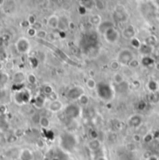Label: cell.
Returning a JSON list of instances; mask_svg holds the SVG:
<instances>
[{
    "label": "cell",
    "instance_id": "cell-1",
    "mask_svg": "<svg viewBox=\"0 0 159 160\" xmlns=\"http://www.w3.org/2000/svg\"><path fill=\"white\" fill-rule=\"evenodd\" d=\"M96 90H97L98 96L104 102L110 103L114 98V95H115L114 89L108 83H104V82L99 83Z\"/></svg>",
    "mask_w": 159,
    "mask_h": 160
},
{
    "label": "cell",
    "instance_id": "cell-2",
    "mask_svg": "<svg viewBox=\"0 0 159 160\" xmlns=\"http://www.w3.org/2000/svg\"><path fill=\"white\" fill-rule=\"evenodd\" d=\"M60 144L62 150L65 152H72L76 145V139L72 133L64 132L60 136Z\"/></svg>",
    "mask_w": 159,
    "mask_h": 160
},
{
    "label": "cell",
    "instance_id": "cell-3",
    "mask_svg": "<svg viewBox=\"0 0 159 160\" xmlns=\"http://www.w3.org/2000/svg\"><path fill=\"white\" fill-rule=\"evenodd\" d=\"M31 99H32L31 92L27 88H23L21 90L15 91V93L12 96V100L18 105H24L29 102H31Z\"/></svg>",
    "mask_w": 159,
    "mask_h": 160
},
{
    "label": "cell",
    "instance_id": "cell-4",
    "mask_svg": "<svg viewBox=\"0 0 159 160\" xmlns=\"http://www.w3.org/2000/svg\"><path fill=\"white\" fill-rule=\"evenodd\" d=\"M64 115L70 119H76L79 117L82 114L81 106L77 103H69L66 107H64Z\"/></svg>",
    "mask_w": 159,
    "mask_h": 160
},
{
    "label": "cell",
    "instance_id": "cell-5",
    "mask_svg": "<svg viewBox=\"0 0 159 160\" xmlns=\"http://www.w3.org/2000/svg\"><path fill=\"white\" fill-rule=\"evenodd\" d=\"M134 59V55L133 52L129 49H124L122 50H120V52L117 55V60L121 63L122 65H126L129 66L130 62Z\"/></svg>",
    "mask_w": 159,
    "mask_h": 160
},
{
    "label": "cell",
    "instance_id": "cell-6",
    "mask_svg": "<svg viewBox=\"0 0 159 160\" xmlns=\"http://www.w3.org/2000/svg\"><path fill=\"white\" fill-rule=\"evenodd\" d=\"M128 17H129V13L124 5L119 4V5L115 6L114 11V18L116 21L123 22V21H126Z\"/></svg>",
    "mask_w": 159,
    "mask_h": 160
},
{
    "label": "cell",
    "instance_id": "cell-7",
    "mask_svg": "<svg viewBox=\"0 0 159 160\" xmlns=\"http://www.w3.org/2000/svg\"><path fill=\"white\" fill-rule=\"evenodd\" d=\"M15 48H16V49L19 53L26 54L31 49V44H30V41L28 40V38L20 37L15 43Z\"/></svg>",
    "mask_w": 159,
    "mask_h": 160
},
{
    "label": "cell",
    "instance_id": "cell-8",
    "mask_svg": "<svg viewBox=\"0 0 159 160\" xmlns=\"http://www.w3.org/2000/svg\"><path fill=\"white\" fill-rule=\"evenodd\" d=\"M103 37L106 40V42H108L109 44H115L119 40L120 33L114 27H112L104 32Z\"/></svg>",
    "mask_w": 159,
    "mask_h": 160
},
{
    "label": "cell",
    "instance_id": "cell-9",
    "mask_svg": "<svg viewBox=\"0 0 159 160\" xmlns=\"http://www.w3.org/2000/svg\"><path fill=\"white\" fill-rule=\"evenodd\" d=\"M86 94L85 89L80 86H75L67 91V98L71 101H78L82 96Z\"/></svg>",
    "mask_w": 159,
    "mask_h": 160
},
{
    "label": "cell",
    "instance_id": "cell-10",
    "mask_svg": "<svg viewBox=\"0 0 159 160\" xmlns=\"http://www.w3.org/2000/svg\"><path fill=\"white\" fill-rule=\"evenodd\" d=\"M64 109V106H63V103L60 100H51L48 105V110L52 113V114H57L60 113V111H62Z\"/></svg>",
    "mask_w": 159,
    "mask_h": 160
},
{
    "label": "cell",
    "instance_id": "cell-11",
    "mask_svg": "<svg viewBox=\"0 0 159 160\" xmlns=\"http://www.w3.org/2000/svg\"><path fill=\"white\" fill-rule=\"evenodd\" d=\"M122 35L123 37L126 38V39H130L131 40L132 38L136 37V30H135V27L132 25V24H128L124 29H123V32H122Z\"/></svg>",
    "mask_w": 159,
    "mask_h": 160
},
{
    "label": "cell",
    "instance_id": "cell-12",
    "mask_svg": "<svg viewBox=\"0 0 159 160\" xmlns=\"http://www.w3.org/2000/svg\"><path fill=\"white\" fill-rule=\"evenodd\" d=\"M128 124L130 127H133V129H137V127H141V125L142 124V116L139 114H135L132 115L128 121Z\"/></svg>",
    "mask_w": 159,
    "mask_h": 160
},
{
    "label": "cell",
    "instance_id": "cell-13",
    "mask_svg": "<svg viewBox=\"0 0 159 160\" xmlns=\"http://www.w3.org/2000/svg\"><path fill=\"white\" fill-rule=\"evenodd\" d=\"M34 105L37 109H43L46 104V97L44 94H38L34 98Z\"/></svg>",
    "mask_w": 159,
    "mask_h": 160
},
{
    "label": "cell",
    "instance_id": "cell-14",
    "mask_svg": "<svg viewBox=\"0 0 159 160\" xmlns=\"http://www.w3.org/2000/svg\"><path fill=\"white\" fill-rule=\"evenodd\" d=\"M20 160H34V153L28 148H24L19 153Z\"/></svg>",
    "mask_w": 159,
    "mask_h": 160
},
{
    "label": "cell",
    "instance_id": "cell-15",
    "mask_svg": "<svg viewBox=\"0 0 159 160\" xmlns=\"http://www.w3.org/2000/svg\"><path fill=\"white\" fill-rule=\"evenodd\" d=\"M59 23H60V17L55 15V14L49 16L47 19V25L50 29H57V28H59Z\"/></svg>",
    "mask_w": 159,
    "mask_h": 160
},
{
    "label": "cell",
    "instance_id": "cell-16",
    "mask_svg": "<svg viewBox=\"0 0 159 160\" xmlns=\"http://www.w3.org/2000/svg\"><path fill=\"white\" fill-rule=\"evenodd\" d=\"M12 80L15 84H23V82L25 80H27V76L21 72V71H18V72H15L14 75H13V77H12Z\"/></svg>",
    "mask_w": 159,
    "mask_h": 160
},
{
    "label": "cell",
    "instance_id": "cell-17",
    "mask_svg": "<svg viewBox=\"0 0 159 160\" xmlns=\"http://www.w3.org/2000/svg\"><path fill=\"white\" fill-rule=\"evenodd\" d=\"M102 147V142L98 139H94V140H89L87 142V148L91 152H97L100 150Z\"/></svg>",
    "mask_w": 159,
    "mask_h": 160
},
{
    "label": "cell",
    "instance_id": "cell-18",
    "mask_svg": "<svg viewBox=\"0 0 159 160\" xmlns=\"http://www.w3.org/2000/svg\"><path fill=\"white\" fill-rule=\"evenodd\" d=\"M88 21H89L90 24L98 27V26L103 22V20H102V17H101L99 14H92V15L89 16Z\"/></svg>",
    "mask_w": 159,
    "mask_h": 160
},
{
    "label": "cell",
    "instance_id": "cell-19",
    "mask_svg": "<svg viewBox=\"0 0 159 160\" xmlns=\"http://www.w3.org/2000/svg\"><path fill=\"white\" fill-rule=\"evenodd\" d=\"M112 27H114V24H113L112 21H103V22L98 26V30H99L100 33H102V34L103 35L105 31H107L108 29H110V28H112Z\"/></svg>",
    "mask_w": 159,
    "mask_h": 160
},
{
    "label": "cell",
    "instance_id": "cell-20",
    "mask_svg": "<svg viewBox=\"0 0 159 160\" xmlns=\"http://www.w3.org/2000/svg\"><path fill=\"white\" fill-rule=\"evenodd\" d=\"M147 88L150 92H156L159 90V83L154 79H150L147 82Z\"/></svg>",
    "mask_w": 159,
    "mask_h": 160
},
{
    "label": "cell",
    "instance_id": "cell-21",
    "mask_svg": "<svg viewBox=\"0 0 159 160\" xmlns=\"http://www.w3.org/2000/svg\"><path fill=\"white\" fill-rule=\"evenodd\" d=\"M154 59H153L152 57L150 56H142V60H141V63L142 65L144 66V67H149V66H152L154 64Z\"/></svg>",
    "mask_w": 159,
    "mask_h": 160
},
{
    "label": "cell",
    "instance_id": "cell-22",
    "mask_svg": "<svg viewBox=\"0 0 159 160\" xmlns=\"http://www.w3.org/2000/svg\"><path fill=\"white\" fill-rule=\"evenodd\" d=\"M153 47H151V46H149L145 43H142L139 50L143 56H149L153 52Z\"/></svg>",
    "mask_w": 159,
    "mask_h": 160
},
{
    "label": "cell",
    "instance_id": "cell-23",
    "mask_svg": "<svg viewBox=\"0 0 159 160\" xmlns=\"http://www.w3.org/2000/svg\"><path fill=\"white\" fill-rule=\"evenodd\" d=\"M69 21L66 19V17L62 16V17H60V23H59V29L61 31V32H64L66 29L69 28Z\"/></svg>",
    "mask_w": 159,
    "mask_h": 160
},
{
    "label": "cell",
    "instance_id": "cell-24",
    "mask_svg": "<svg viewBox=\"0 0 159 160\" xmlns=\"http://www.w3.org/2000/svg\"><path fill=\"white\" fill-rule=\"evenodd\" d=\"M148 101L151 103H159V90L156 92H150L148 95Z\"/></svg>",
    "mask_w": 159,
    "mask_h": 160
},
{
    "label": "cell",
    "instance_id": "cell-25",
    "mask_svg": "<svg viewBox=\"0 0 159 160\" xmlns=\"http://www.w3.org/2000/svg\"><path fill=\"white\" fill-rule=\"evenodd\" d=\"M121 66H122V64H121V63L117 60H113L109 63V68L112 71H114V72H117L118 70H120Z\"/></svg>",
    "mask_w": 159,
    "mask_h": 160
},
{
    "label": "cell",
    "instance_id": "cell-26",
    "mask_svg": "<svg viewBox=\"0 0 159 160\" xmlns=\"http://www.w3.org/2000/svg\"><path fill=\"white\" fill-rule=\"evenodd\" d=\"M39 125L42 129L44 130H48L50 127V120L48 119V117L47 116H41L40 121H39Z\"/></svg>",
    "mask_w": 159,
    "mask_h": 160
},
{
    "label": "cell",
    "instance_id": "cell-27",
    "mask_svg": "<svg viewBox=\"0 0 159 160\" xmlns=\"http://www.w3.org/2000/svg\"><path fill=\"white\" fill-rule=\"evenodd\" d=\"M86 86H87V88L88 89L93 90V89H96V88H97L98 84H97L96 80H95L94 78L89 77V78H87V82H86Z\"/></svg>",
    "mask_w": 159,
    "mask_h": 160
},
{
    "label": "cell",
    "instance_id": "cell-28",
    "mask_svg": "<svg viewBox=\"0 0 159 160\" xmlns=\"http://www.w3.org/2000/svg\"><path fill=\"white\" fill-rule=\"evenodd\" d=\"M113 80H114V82L116 84V85H121V84H123L124 82H125V78H124V76H123V75L122 74H120V73H115V74H114V76H113Z\"/></svg>",
    "mask_w": 159,
    "mask_h": 160
},
{
    "label": "cell",
    "instance_id": "cell-29",
    "mask_svg": "<svg viewBox=\"0 0 159 160\" xmlns=\"http://www.w3.org/2000/svg\"><path fill=\"white\" fill-rule=\"evenodd\" d=\"M10 81V76L8 73H5V72H2L1 74V76H0V84H1V87L2 88H5L4 87L9 83Z\"/></svg>",
    "mask_w": 159,
    "mask_h": 160
},
{
    "label": "cell",
    "instance_id": "cell-30",
    "mask_svg": "<svg viewBox=\"0 0 159 160\" xmlns=\"http://www.w3.org/2000/svg\"><path fill=\"white\" fill-rule=\"evenodd\" d=\"M144 43L153 48V47L156 45V43H157V38H156V37H155V36L151 35V36H149V37H146V39H145Z\"/></svg>",
    "mask_w": 159,
    "mask_h": 160
},
{
    "label": "cell",
    "instance_id": "cell-31",
    "mask_svg": "<svg viewBox=\"0 0 159 160\" xmlns=\"http://www.w3.org/2000/svg\"><path fill=\"white\" fill-rule=\"evenodd\" d=\"M27 82L30 85H36L37 82V77L34 73H30L27 75Z\"/></svg>",
    "mask_w": 159,
    "mask_h": 160
},
{
    "label": "cell",
    "instance_id": "cell-32",
    "mask_svg": "<svg viewBox=\"0 0 159 160\" xmlns=\"http://www.w3.org/2000/svg\"><path fill=\"white\" fill-rule=\"evenodd\" d=\"M88 103H89V97L86 94H84L82 97L78 100V104L80 106H87Z\"/></svg>",
    "mask_w": 159,
    "mask_h": 160
},
{
    "label": "cell",
    "instance_id": "cell-33",
    "mask_svg": "<svg viewBox=\"0 0 159 160\" xmlns=\"http://www.w3.org/2000/svg\"><path fill=\"white\" fill-rule=\"evenodd\" d=\"M142 64L141 63V61L139 60H137V59H133L130 62V64H129V67L130 68V69H132V70H135V69H137V68H139V66Z\"/></svg>",
    "mask_w": 159,
    "mask_h": 160
},
{
    "label": "cell",
    "instance_id": "cell-34",
    "mask_svg": "<svg viewBox=\"0 0 159 160\" xmlns=\"http://www.w3.org/2000/svg\"><path fill=\"white\" fill-rule=\"evenodd\" d=\"M42 91H43V94L44 95H48V96L52 95L53 92H54L53 88L50 85H45L43 87V88H42Z\"/></svg>",
    "mask_w": 159,
    "mask_h": 160
},
{
    "label": "cell",
    "instance_id": "cell-35",
    "mask_svg": "<svg viewBox=\"0 0 159 160\" xmlns=\"http://www.w3.org/2000/svg\"><path fill=\"white\" fill-rule=\"evenodd\" d=\"M81 5L87 9H91L95 5V0H81Z\"/></svg>",
    "mask_w": 159,
    "mask_h": 160
},
{
    "label": "cell",
    "instance_id": "cell-36",
    "mask_svg": "<svg viewBox=\"0 0 159 160\" xmlns=\"http://www.w3.org/2000/svg\"><path fill=\"white\" fill-rule=\"evenodd\" d=\"M130 44H131V46L134 48V49H140V48H141V46H142V42H141V40L139 39V38H137V37H134V38H132L131 40H130Z\"/></svg>",
    "mask_w": 159,
    "mask_h": 160
},
{
    "label": "cell",
    "instance_id": "cell-37",
    "mask_svg": "<svg viewBox=\"0 0 159 160\" xmlns=\"http://www.w3.org/2000/svg\"><path fill=\"white\" fill-rule=\"evenodd\" d=\"M48 33H47V31L44 30V29H40L37 31V37L38 39H45L47 37H48Z\"/></svg>",
    "mask_w": 159,
    "mask_h": 160
},
{
    "label": "cell",
    "instance_id": "cell-38",
    "mask_svg": "<svg viewBox=\"0 0 159 160\" xmlns=\"http://www.w3.org/2000/svg\"><path fill=\"white\" fill-rule=\"evenodd\" d=\"M37 30L36 28H34L33 26H30L28 29H27V35L30 37H37Z\"/></svg>",
    "mask_w": 159,
    "mask_h": 160
},
{
    "label": "cell",
    "instance_id": "cell-39",
    "mask_svg": "<svg viewBox=\"0 0 159 160\" xmlns=\"http://www.w3.org/2000/svg\"><path fill=\"white\" fill-rule=\"evenodd\" d=\"M153 138H154L153 134L151 133V132H148V133H146V134L142 137V141H143L145 143H149V142H151L153 140Z\"/></svg>",
    "mask_w": 159,
    "mask_h": 160
},
{
    "label": "cell",
    "instance_id": "cell-40",
    "mask_svg": "<svg viewBox=\"0 0 159 160\" xmlns=\"http://www.w3.org/2000/svg\"><path fill=\"white\" fill-rule=\"evenodd\" d=\"M29 62L31 63V65L33 68H36L38 65V60H37V58H36V57H30Z\"/></svg>",
    "mask_w": 159,
    "mask_h": 160
},
{
    "label": "cell",
    "instance_id": "cell-41",
    "mask_svg": "<svg viewBox=\"0 0 159 160\" xmlns=\"http://www.w3.org/2000/svg\"><path fill=\"white\" fill-rule=\"evenodd\" d=\"M27 21H28V22H29V24H30V26H33L37 21V17L34 15V14H31V15H29L28 16V18H27Z\"/></svg>",
    "mask_w": 159,
    "mask_h": 160
},
{
    "label": "cell",
    "instance_id": "cell-42",
    "mask_svg": "<svg viewBox=\"0 0 159 160\" xmlns=\"http://www.w3.org/2000/svg\"><path fill=\"white\" fill-rule=\"evenodd\" d=\"M137 107H138V109H139L140 111H143V110H145V108L147 107V103L144 102V101H141V102H139Z\"/></svg>",
    "mask_w": 159,
    "mask_h": 160
},
{
    "label": "cell",
    "instance_id": "cell-43",
    "mask_svg": "<svg viewBox=\"0 0 159 160\" xmlns=\"http://www.w3.org/2000/svg\"><path fill=\"white\" fill-rule=\"evenodd\" d=\"M89 137H90V140H94V139H98V132L96 131H94V130H92V131H89Z\"/></svg>",
    "mask_w": 159,
    "mask_h": 160
},
{
    "label": "cell",
    "instance_id": "cell-44",
    "mask_svg": "<svg viewBox=\"0 0 159 160\" xmlns=\"http://www.w3.org/2000/svg\"><path fill=\"white\" fill-rule=\"evenodd\" d=\"M87 8H85V7L82 6V5L79 6V8H78V12H79L80 15H85V14L87 13Z\"/></svg>",
    "mask_w": 159,
    "mask_h": 160
},
{
    "label": "cell",
    "instance_id": "cell-45",
    "mask_svg": "<svg viewBox=\"0 0 159 160\" xmlns=\"http://www.w3.org/2000/svg\"><path fill=\"white\" fill-rule=\"evenodd\" d=\"M95 6H96L99 10H103V8H104V6H103V3L101 1V0H95Z\"/></svg>",
    "mask_w": 159,
    "mask_h": 160
},
{
    "label": "cell",
    "instance_id": "cell-46",
    "mask_svg": "<svg viewBox=\"0 0 159 160\" xmlns=\"http://www.w3.org/2000/svg\"><path fill=\"white\" fill-rule=\"evenodd\" d=\"M142 140V136L140 135V134H134L133 135V141L134 142H141Z\"/></svg>",
    "mask_w": 159,
    "mask_h": 160
},
{
    "label": "cell",
    "instance_id": "cell-47",
    "mask_svg": "<svg viewBox=\"0 0 159 160\" xmlns=\"http://www.w3.org/2000/svg\"><path fill=\"white\" fill-rule=\"evenodd\" d=\"M42 25H43V24H42L41 22H39V21H37V22H36V23H35V24L33 25V27H34V28H36V29H37V30L38 31V30L42 29Z\"/></svg>",
    "mask_w": 159,
    "mask_h": 160
},
{
    "label": "cell",
    "instance_id": "cell-48",
    "mask_svg": "<svg viewBox=\"0 0 159 160\" xmlns=\"http://www.w3.org/2000/svg\"><path fill=\"white\" fill-rule=\"evenodd\" d=\"M21 25L22 26V27H25V28H29L30 27V24H29V22H28V21L27 20H25V21H23L21 23Z\"/></svg>",
    "mask_w": 159,
    "mask_h": 160
},
{
    "label": "cell",
    "instance_id": "cell-49",
    "mask_svg": "<svg viewBox=\"0 0 159 160\" xmlns=\"http://www.w3.org/2000/svg\"><path fill=\"white\" fill-rule=\"evenodd\" d=\"M132 85H133V87H134V88H138L140 87V82H139L138 80H134V81L132 82Z\"/></svg>",
    "mask_w": 159,
    "mask_h": 160
},
{
    "label": "cell",
    "instance_id": "cell-50",
    "mask_svg": "<svg viewBox=\"0 0 159 160\" xmlns=\"http://www.w3.org/2000/svg\"><path fill=\"white\" fill-rule=\"evenodd\" d=\"M146 160H159V158L156 155H150Z\"/></svg>",
    "mask_w": 159,
    "mask_h": 160
},
{
    "label": "cell",
    "instance_id": "cell-51",
    "mask_svg": "<svg viewBox=\"0 0 159 160\" xmlns=\"http://www.w3.org/2000/svg\"><path fill=\"white\" fill-rule=\"evenodd\" d=\"M76 28V25H75V23L73 22V21H70L69 22V29H71V30H74Z\"/></svg>",
    "mask_w": 159,
    "mask_h": 160
},
{
    "label": "cell",
    "instance_id": "cell-52",
    "mask_svg": "<svg viewBox=\"0 0 159 160\" xmlns=\"http://www.w3.org/2000/svg\"><path fill=\"white\" fill-rule=\"evenodd\" d=\"M8 67H10V70H11V69L13 68V66H12V63H11V62H10V61H9V62H7V68H8Z\"/></svg>",
    "mask_w": 159,
    "mask_h": 160
},
{
    "label": "cell",
    "instance_id": "cell-53",
    "mask_svg": "<svg viewBox=\"0 0 159 160\" xmlns=\"http://www.w3.org/2000/svg\"><path fill=\"white\" fill-rule=\"evenodd\" d=\"M6 2H7V0H0V6L4 7V5L6 4Z\"/></svg>",
    "mask_w": 159,
    "mask_h": 160
},
{
    "label": "cell",
    "instance_id": "cell-54",
    "mask_svg": "<svg viewBox=\"0 0 159 160\" xmlns=\"http://www.w3.org/2000/svg\"><path fill=\"white\" fill-rule=\"evenodd\" d=\"M97 160H107V158L105 156H100L97 158Z\"/></svg>",
    "mask_w": 159,
    "mask_h": 160
},
{
    "label": "cell",
    "instance_id": "cell-55",
    "mask_svg": "<svg viewBox=\"0 0 159 160\" xmlns=\"http://www.w3.org/2000/svg\"><path fill=\"white\" fill-rule=\"evenodd\" d=\"M153 3L157 6V7H159V0H153Z\"/></svg>",
    "mask_w": 159,
    "mask_h": 160
},
{
    "label": "cell",
    "instance_id": "cell-56",
    "mask_svg": "<svg viewBox=\"0 0 159 160\" xmlns=\"http://www.w3.org/2000/svg\"><path fill=\"white\" fill-rule=\"evenodd\" d=\"M52 160H60V159L58 158V157H54V158H52Z\"/></svg>",
    "mask_w": 159,
    "mask_h": 160
}]
</instances>
